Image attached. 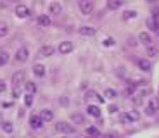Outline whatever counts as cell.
<instances>
[{"mask_svg":"<svg viewBox=\"0 0 159 138\" xmlns=\"http://www.w3.org/2000/svg\"><path fill=\"white\" fill-rule=\"evenodd\" d=\"M137 66L142 71H151V60H147V59H139L137 60Z\"/></svg>","mask_w":159,"mask_h":138,"instance_id":"obj_12","label":"cell"},{"mask_svg":"<svg viewBox=\"0 0 159 138\" xmlns=\"http://www.w3.org/2000/svg\"><path fill=\"white\" fill-rule=\"evenodd\" d=\"M24 105L26 107L33 105V93H26V97H24Z\"/></svg>","mask_w":159,"mask_h":138,"instance_id":"obj_27","label":"cell"},{"mask_svg":"<svg viewBox=\"0 0 159 138\" xmlns=\"http://www.w3.org/2000/svg\"><path fill=\"white\" fill-rule=\"evenodd\" d=\"M147 2H151V4H152V2H156V0H147Z\"/></svg>","mask_w":159,"mask_h":138,"instance_id":"obj_37","label":"cell"},{"mask_svg":"<svg viewBox=\"0 0 159 138\" xmlns=\"http://www.w3.org/2000/svg\"><path fill=\"white\" fill-rule=\"evenodd\" d=\"M80 11H81V14H85V16H90L92 11H93L92 0H81V2H80Z\"/></svg>","mask_w":159,"mask_h":138,"instance_id":"obj_2","label":"cell"},{"mask_svg":"<svg viewBox=\"0 0 159 138\" xmlns=\"http://www.w3.org/2000/svg\"><path fill=\"white\" fill-rule=\"evenodd\" d=\"M38 24H40L42 28L50 26V17H48V16H45V14H43V16H40V17H38Z\"/></svg>","mask_w":159,"mask_h":138,"instance_id":"obj_19","label":"cell"},{"mask_svg":"<svg viewBox=\"0 0 159 138\" xmlns=\"http://www.w3.org/2000/svg\"><path fill=\"white\" fill-rule=\"evenodd\" d=\"M24 81H26V74H24L23 71L14 73V76H12V83H14L16 87H21V85H24Z\"/></svg>","mask_w":159,"mask_h":138,"instance_id":"obj_4","label":"cell"},{"mask_svg":"<svg viewBox=\"0 0 159 138\" xmlns=\"http://www.w3.org/2000/svg\"><path fill=\"white\" fill-rule=\"evenodd\" d=\"M5 90H7V85H5L4 79H0V93H4Z\"/></svg>","mask_w":159,"mask_h":138,"instance_id":"obj_33","label":"cell"},{"mask_svg":"<svg viewBox=\"0 0 159 138\" xmlns=\"http://www.w3.org/2000/svg\"><path fill=\"white\" fill-rule=\"evenodd\" d=\"M42 57H50V55H54V47H50V45H43V47L40 48L38 52Z\"/></svg>","mask_w":159,"mask_h":138,"instance_id":"obj_9","label":"cell"},{"mask_svg":"<svg viewBox=\"0 0 159 138\" xmlns=\"http://www.w3.org/2000/svg\"><path fill=\"white\" fill-rule=\"evenodd\" d=\"M106 97H107V99H116V95H118V91L114 90V88H107V90H106Z\"/></svg>","mask_w":159,"mask_h":138,"instance_id":"obj_26","label":"cell"},{"mask_svg":"<svg viewBox=\"0 0 159 138\" xmlns=\"http://www.w3.org/2000/svg\"><path fill=\"white\" fill-rule=\"evenodd\" d=\"M156 112H157V100L156 99H151L147 104V107H145V114L147 116H154Z\"/></svg>","mask_w":159,"mask_h":138,"instance_id":"obj_5","label":"cell"},{"mask_svg":"<svg viewBox=\"0 0 159 138\" xmlns=\"http://www.w3.org/2000/svg\"><path fill=\"white\" fill-rule=\"evenodd\" d=\"M16 16L21 17V19L28 17L30 16V9L26 7V5H17V7H16Z\"/></svg>","mask_w":159,"mask_h":138,"instance_id":"obj_8","label":"cell"},{"mask_svg":"<svg viewBox=\"0 0 159 138\" xmlns=\"http://www.w3.org/2000/svg\"><path fill=\"white\" fill-rule=\"evenodd\" d=\"M104 45H106V47H112V45H114V38H111V36H109V38H104Z\"/></svg>","mask_w":159,"mask_h":138,"instance_id":"obj_32","label":"cell"},{"mask_svg":"<svg viewBox=\"0 0 159 138\" xmlns=\"http://www.w3.org/2000/svg\"><path fill=\"white\" fill-rule=\"evenodd\" d=\"M48 9H50V14H56V16L62 12V5H61V4H57V2H52V4H50V7H48Z\"/></svg>","mask_w":159,"mask_h":138,"instance_id":"obj_18","label":"cell"},{"mask_svg":"<svg viewBox=\"0 0 159 138\" xmlns=\"http://www.w3.org/2000/svg\"><path fill=\"white\" fill-rule=\"evenodd\" d=\"M40 118L43 119V122L45 121H52V119H54V112H52L50 109H43L42 112H40Z\"/></svg>","mask_w":159,"mask_h":138,"instance_id":"obj_14","label":"cell"},{"mask_svg":"<svg viewBox=\"0 0 159 138\" xmlns=\"http://www.w3.org/2000/svg\"><path fill=\"white\" fill-rule=\"evenodd\" d=\"M152 19H156V21L159 23V11H157V9H156V11L152 12Z\"/></svg>","mask_w":159,"mask_h":138,"instance_id":"obj_35","label":"cell"},{"mask_svg":"<svg viewBox=\"0 0 159 138\" xmlns=\"http://www.w3.org/2000/svg\"><path fill=\"white\" fill-rule=\"evenodd\" d=\"M19 95H21V87H16V85H14V88H12V97L17 99Z\"/></svg>","mask_w":159,"mask_h":138,"instance_id":"obj_31","label":"cell"},{"mask_svg":"<svg viewBox=\"0 0 159 138\" xmlns=\"http://www.w3.org/2000/svg\"><path fill=\"white\" fill-rule=\"evenodd\" d=\"M28 57H30V52H28V48H26V47H21L19 50L16 52V60H17V62H26Z\"/></svg>","mask_w":159,"mask_h":138,"instance_id":"obj_3","label":"cell"},{"mask_svg":"<svg viewBox=\"0 0 159 138\" xmlns=\"http://www.w3.org/2000/svg\"><path fill=\"white\" fill-rule=\"evenodd\" d=\"M30 126H31L33 130H40V128L43 126V119L40 118V114L38 116H31V118H30Z\"/></svg>","mask_w":159,"mask_h":138,"instance_id":"obj_6","label":"cell"},{"mask_svg":"<svg viewBox=\"0 0 159 138\" xmlns=\"http://www.w3.org/2000/svg\"><path fill=\"white\" fill-rule=\"evenodd\" d=\"M121 122H131L133 121V118H131V114H128V112H125V114H121Z\"/></svg>","mask_w":159,"mask_h":138,"instance_id":"obj_29","label":"cell"},{"mask_svg":"<svg viewBox=\"0 0 159 138\" xmlns=\"http://www.w3.org/2000/svg\"><path fill=\"white\" fill-rule=\"evenodd\" d=\"M107 7L111 11H118L121 7V0H107Z\"/></svg>","mask_w":159,"mask_h":138,"instance_id":"obj_20","label":"cell"},{"mask_svg":"<svg viewBox=\"0 0 159 138\" xmlns=\"http://www.w3.org/2000/svg\"><path fill=\"white\" fill-rule=\"evenodd\" d=\"M56 131H59V133H69V135H73V133H76V130L73 126H69L68 122H64V121H59L56 124Z\"/></svg>","mask_w":159,"mask_h":138,"instance_id":"obj_1","label":"cell"},{"mask_svg":"<svg viewBox=\"0 0 159 138\" xmlns=\"http://www.w3.org/2000/svg\"><path fill=\"white\" fill-rule=\"evenodd\" d=\"M87 135L88 136H100V130H97L95 126H88L87 128Z\"/></svg>","mask_w":159,"mask_h":138,"instance_id":"obj_22","label":"cell"},{"mask_svg":"<svg viewBox=\"0 0 159 138\" xmlns=\"http://www.w3.org/2000/svg\"><path fill=\"white\" fill-rule=\"evenodd\" d=\"M87 114L92 118H100V109L97 105H88L87 107Z\"/></svg>","mask_w":159,"mask_h":138,"instance_id":"obj_11","label":"cell"},{"mask_svg":"<svg viewBox=\"0 0 159 138\" xmlns=\"http://www.w3.org/2000/svg\"><path fill=\"white\" fill-rule=\"evenodd\" d=\"M9 33V26L5 23H0V36H5Z\"/></svg>","mask_w":159,"mask_h":138,"instance_id":"obj_28","label":"cell"},{"mask_svg":"<svg viewBox=\"0 0 159 138\" xmlns=\"http://www.w3.org/2000/svg\"><path fill=\"white\" fill-rule=\"evenodd\" d=\"M2 130H4L5 133H12V131H14V126H12V122L4 121V122H2Z\"/></svg>","mask_w":159,"mask_h":138,"instance_id":"obj_24","label":"cell"},{"mask_svg":"<svg viewBox=\"0 0 159 138\" xmlns=\"http://www.w3.org/2000/svg\"><path fill=\"white\" fill-rule=\"evenodd\" d=\"M59 52L62 55L71 54V52H73V43H71V42H61V43H59Z\"/></svg>","mask_w":159,"mask_h":138,"instance_id":"obj_7","label":"cell"},{"mask_svg":"<svg viewBox=\"0 0 159 138\" xmlns=\"http://www.w3.org/2000/svg\"><path fill=\"white\" fill-rule=\"evenodd\" d=\"M147 26L151 28V31H154V33H157V35H159V23L156 19L149 17V19H147Z\"/></svg>","mask_w":159,"mask_h":138,"instance_id":"obj_16","label":"cell"},{"mask_svg":"<svg viewBox=\"0 0 159 138\" xmlns=\"http://www.w3.org/2000/svg\"><path fill=\"white\" fill-rule=\"evenodd\" d=\"M73 121H76V122H83L85 119H83V116H80V114H75V116H73Z\"/></svg>","mask_w":159,"mask_h":138,"instance_id":"obj_34","label":"cell"},{"mask_svg":"<svg viewBox=\"0 0 159 138\" xmlns=\"http://www.w3.org/2000/svg\"><path fill=\"white\" fill-rule=\"evenodd\" d=\"M85 99H97V100H99L100 104H102L104 100H106V99H104V97H100V95L97 93V91H93V90H88L87 93H85Z\"/></svg>","mask_w":159,"mask_h":138,"instance_id":"obj_15","label":"cell"},{"mask_svg":"<svg viewBox=\"0 0 159 138\" xmlns=\"http://www.w3.org/2000/svg\"><path fill=\"white\" fill-rule=\"evenodd\" d=\"M9 62V54L7 52H0V66H5Z\"/></svg>","mask_w":159,"mask_h":138,"instance_id":"obj_25","label":"cell"},{"mask_svg":"<svg viewBox=\"0 0 159 138\" xmlns=\"http://www.w3.org/2000/svg\"><path fill=\"white\" fill-rule=\"evenodd\" d=\"M116 110H118V105H109V112H111V114H114Z\"/></svg>","mask_w":159,"mask_h":138,"instance_id":"obj_36","label":"cell"},{"mask_svg":"<svg viewBox=\"0 0 159 138\" xmlns=\"http://www.w3.org/2000/svg\"><path fill=\"white\" fill-rule=\"evenodd\" d=\"M80 33L85 35V36H93L97 33V29H95V28H92V26H81V28H80Z\"/></svg>","mask_w":159,"mask_h":138,"instance_id":"obj_10","label":"cell"},{"mask_svg":"<svg viewBox=\"0 0 159 138\" xmlns=\"http://www.w3.org/2000/svg\"><path fill=\"white\" fill-rule=\"evenodd\" d=\"M24 90L28 91V93H35V91H36V85L33 81H24Z\"/></svg>","mask_w":159,"mask_h":138,"instance_id":"obj_21","label":"cell"},{"mask_svg":"<svg viewBox=\"0 0 159 138\" xmlns=\"http://www.w3.org/2000/svg\"><path fill=\"white\" fill-rule=\"evenodd\" d=\"M135 17H137V12H135V11H126V12H123V19H125V21L135 19Z\"/></svg>","mask_w":159,"mask_h":138,"instance_id":"obj_23","label":"cell"},{"mask_svg":"<svg viewBox=\"0 0 159 138\" xmlns=\"http://www.w3.org/2000/svg\"><path fill=\"white\" fill-rule=\"evenodd\" d=\"M147 54L151 55V57H154V55H157V48L152 47V45H147Z\"/></svg>","mask_w":159,"mask_h":138,"instance_id":"obj_30","label":"cell"},{"mask_svg":"<svg viewBox=\"0 0 159 138\" xmlns=\"http://www.w3.org/2000/svg\"><path fill=\"white\" fill-rule=\"evenodd\" d=\"M139 40L140 42H142L143 45H151L152 43V40H151V35H149V33H145V31H142L139 35Z\"/></svg>","mask_w":159,"mask_h":138,"instance_id":"obj_17","label":"cell"},{"mask_svg":"<svg viewBox=\"0 0 159 138\" xmlns=\"http://www.w3.org/2000/svg\"><path fill=\"white\" fill-rule=\"evenodd\" d=\"M33 74L38 76V78H43L45 76V66H42V64H35V67H33Z\"/></svg>","mask_w":159,"mask_h":138,"instance_id":"obj_13","label":"cell"}]
</instances>
